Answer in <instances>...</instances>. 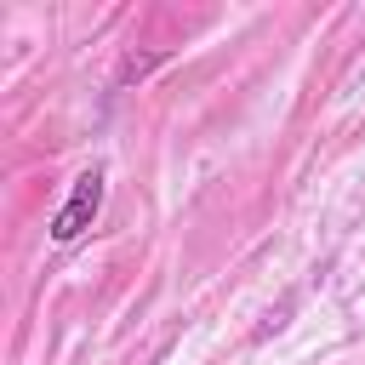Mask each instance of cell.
<instances>
[{
	"instance_id": "obj_1",
	"label": "cell",
	"mask_w": 365,
	"mask_h": 365,
	"mask_svg": "<svg viewBox=\"0 0 365 365\" xmlns=\"http://www.w3.org/2000/svg\"><path fill=\"white\" fill-rule=\"evenodd\" d=\"M97 211H103V171L91 165V171H80V177H74L68 200L57 205V217H51V240H57V245H74V240L97 222Z\"/></svg>"
}]
</instances>
